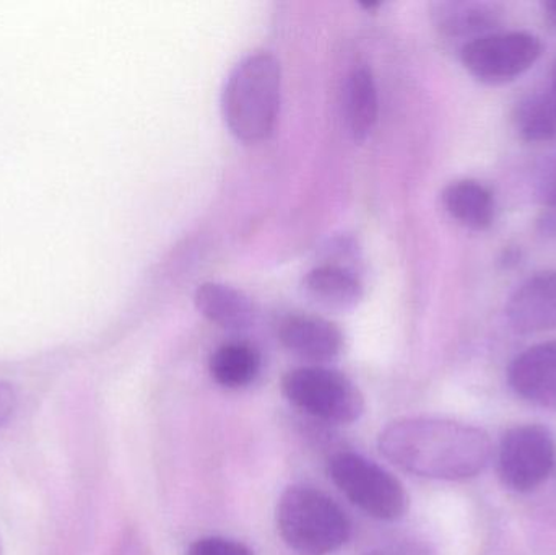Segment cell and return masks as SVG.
Returning <instances> with one entry per match:
<instances>
[{
	"label": "cell",
	"instance_id": "obj_1",
	"mask_svg": "<svg viewBox=\"0 0 556 555\" xmlns=\"http://www.w3.org/2000/svg\"><path fill=\"white\" fill-rule=\"evenodd\" d=\"M379 450L402 471L438 481L476 478L492 458V440L480 427L430 417L389 424Z\"/></svg>",
	"mask_w": 556,
	"mask_h": 555
},
{
	"label": "cell",
	"instance_id": "obj_2",
	"mask_svg": "<svg viewBox=\"0 0 556 555\" xmlns=\"http://www.w3.org/2000/svg\"><path fill=\"white\" fill-rule=\"evenodd\" d=\"M280 98L277 59L267 52L248 55L225 84L222 110L228 129L241 142H263L276 127Z\"/></svg>",
	"mask_w": 556,
	"mask_h": 555
},
{
	"label": "cell",
	"instance_id": "obj_3",
	"mask_svg": "<svg viewBox=\"0 0 556 555\" xmlns=\"http://www.w3.org/2000/svg\"><path fill=\"white\" fill-rule=\"evenodd\" d=\"M281 540L298 555H329L349 541L352 525L345 512L311 485H291L277 505Z\"/></svg>",
	"mask_w": 556,
	"mask_h": 555
},
{
	"label": "cell",
	"instance_id": "obj_4",
	"mask_svg": "<svg viewBox=\"0 0 556 555\" xmlns=\"http://www.w3.org/2000/svg\"><path fill=\"white\" fill-rule=\"evenodd\" d=\"M281 391L294 407L324 422L349 426L365 413L358 387L340 371L319 365L288 371Z\"/></svg>",
	"mask_w": 556,
	"mask_h": 555
},
{
	"label": "cell",
	"instance_id": "obj_5",
	"mask_svg": "<svg viewBox=\"0 0 556 555\" xmlns=\"http://www.w3.org/2000/svg\"><path fill=\"white\" fill-rule=\"evenodd\" d=\"M329 478L353 505L376 520L397 521L407 514L408 495L401 481L363 456H333Z\"/></svg>",
	"mask_w": 556,
	"mask_h": 555
},
{
	"label": "cell",
	"instance_id": "obj_6",
	"mask_svg": "<svg viewBox=\"0 0 556 555\" xmlns=\"http://www.w3.org/2000/svg\"><path fill=\"white\" fill-rule=\"evenodd\" d=\"M555 459V439L547 427L538 424L513 427L500 443V481L509 491L528 494L547 481Z\"/></svg>",
	"mask_w": 556,
	"mask_h": 555
},
{
	"label": "cell",
	"instance_id": "obj_7",
	"mask_svg": "<svg viewBox=\"0 0 556 555\" xmlns=\"http://www.w3.org/2000/svg\"><path fill=\"white\" fill-rule=\"evenodd\" d=\"M541 39L531 33H489L460 49L464 67L485 84H505L528 72L541 58Z\"/></svg>",
	"mask_w": 556,
	"mask_h": 555
},
{
	"label": "cell",
	"instance_id": "obj_8",
	"mask_svg": "<svg viewBox=\"0 0 556 555\" xmlns=\"http://www.w3.org/2000/svg\"><path fill=\"white\" fill-rule=\"evenodd\" d=\"M508 380L519 398L556 413V341L521 352L509 365Z\"/></svg>",
	"mask_w": 556,
	"mask_h": 555
},
{
	"label": "cell",
	"instance_id": "obj_9",
	"mask_svg": "<svg viewBox=\"0 0 556 555\" xmlns=\"http://www.w3.org/2000/svg\"><path fill=\"white\" fill-rule=\"evenodd\" d=\"M506 316L521 335L555 331L556 273H541L526 280L509 299Z\"/></svg>",
	"mask_w": 556,
	"mask_h": 555
},
{
	"label": "cell",
	"instance_id": "obj_10",
	"mask_svg": "<svg viewBox=\"0 0 556 555\" xmlns=\"http://www.w3.org/2000/svg\"><path fill=\"white\" fill-rule=\"evenodd\" d=\"M278 339L291 354L313 364L333 361L343 349L339 326L317 316H288L278 326Z\"/></svg>",
	"mask_w": 556,
	"mask_h": 555
},
{
	"label": "cell",
	"instance_id": "obj_11",
	"mask_svg": "<svg viewBox=\"0 0 556 555\" xmlns=\"http://www.w3.org/2000/svg\"><path fill=\"white\" fill-rule=\"evenodd\" d=\"M199 312L224 329L243 331L256 321L253 302L240 290L225 283H202L194 295Z\"/></svg>",
	"mask_w": 556,
	"mask_h": 555
},
{
	"label": "cell",
	"instance_id": "obj_12",
	"mask_svg": "<svg viewBox=\"0 0 556 555\" xmlns=\"http://www.w3.org/2000/svg\"><path fill=\"white\" fill-rule=\"evenodd\" d=\"M447 214L470 230H486L495 220V198L482 182L459 179L443 191Z\"/></svg>",
	"mask_w": 556,
	"mask_h": 555
},
{
	"label": "cell",
	"instance_id": "obj_13",
	"mask_svg": "<svg viewBox=\"0 0 556 555\" xmlns=\"http://www.w3.org/2000/svg\"><path fill=\"white\" fill-rule=\"evenodd\" d=\"M304 290L314 302L330 310L353 308L363 297L359 280L339 266H320L307 273Z\"/></svg>",
	"mask_w": 556,
	"mask_h": 555
},
{
	"label": "cell",
	"instance_id": "obj_14",
	"mask_svg": "<svg viewBox=\"0 0 556 555\" xmlns=\"http://www.w3.org/2000/svg\"><path fill=\"white\" fill-rule=\"evenodd\" d=\"M378 88L371 71L356 68L350 74L345 87V116L353 139L363 142L371 136L378 123Z\"/></svg>",
	"mask_w": 556,
	"mask_h": 555
},
{
	"label": "cell",
	"instance_id": "obj_15",
	"mask_svg": "<svg viewBox=\"0 0 556 555\" xmlns=\"http://www.w3.org/2000/svg\"><path fill=\"white\" fill-rule=\"evenodd\" d=\"M212 378L228 390L250 387L261 371V355L248 342H228L212 354Z\"/></svg>",
	"mask_w": 556,
	"mask_h": 555
},
{
	"label": "cell",
	"instance_id": "obj_16",
	"mask_svg": "<svg viewBox=\"0 0 556 555\" xmlns=\"http://www.w3.org/2000/svg\"><path fill=\"white\" fill-rule=\"evenodd\" d=\"M515 129L526 142H556V88L529 94L516 106Z\"/></svg>",
	"mask_w": 556,
	"mask_h": 555
},
{
	"label": "cell",
	"instance_id": "obj_17",
	"mask_svg": "<svg viewBox=\"0 0 556 555\" xmlns=\"http://www.w3.org/2000/svg\"><path fill=\"white\" fill-rule=\"evenodd\" d=\"M495 23L496 13L479 3H451L441 13V28L451 36H467L469 41L492 33Z\"/></svg>",
	"mask_w": 556,
	"mask_h": 555
},
{
	"label": "cell",
	"instance_id": "obj_18",
	"mask_svg": "<svg viewBox=\"0 0 556 555\" xmlns=\"http://www.w3.org/2000/svg\"><path fill=\"white\" fill-rule=\"evenodd\" d=\"M186 555H254V553L238 541L211 537L192 543Z\"/></svg>",
	"mask_w": 556,
	"mask_h": 555
},
{
	"label": "cell",
	"instance_id": "obj_19",
	"mask_svg": "<svg viewBox=\"0 0 556 555\" xmlns=\"http://www.w3.org/2000/svg\"><path fill=\"white\" fill-rule=\"evenodd\" d=\"M366 555H434V553L420 541H399V543L378 547Z\"/></svg>",
	"mask_w": 556,
	"mask_h": 555
},
{
	"label": "cell",
	"instance_id": "obj_20",
	"mask_svg": "<svg viewBox=\"0 0 556 555\" xmlns=\"http://www.w3.org/2000/svg\"><path fill=\"white\" fill-rule=\"evenodd\" d=\"M16 394L9 383L0 381V430L9 422L10 417L15 413Z\"/></svg>",
	"mask_w": 556,
	"mask_h": 555
},
{
	"label": "cell",
	"instance_id": "obj_21",
	"mask_svg": "<svg viewBox=\"0 0 556 555\" xmlns=\"http://www.w3.org/2000/svg\"><path fill=\"white\" fill-rule=\"evenodd\" d=\"M542 201L551 211L556 212V163L542 182Z\"/></svg>",
	"mask_w": 556,
	"mask_h": 555
},
{
	"label": "cell",
	"instance_id": "obj_22",
	"mask_svg": "<svg viewBox=\"0 0 556 555\" xmlns=\"http://www.w3.org/2000/svg\"><path fill=\"white\" fill-rule=\"evenodd\" d=\"M545 18L556 29V0L554 2H547L544 5Z\"/></svg>",
	"mask_w": 556,
	"mask_h": 555
},
{
	"label": "cell",
	"instance_id": "obj_23",
	"mask_svg": "<svg viewBox=\"0 0 556 555\" xmlns=\"http://www.w3.org/2000/svg\"><path fill=\"white\" fill-rule=\"evenodd\" d=\"M552 87L556 88V59L554 62V67H552Z\"/></svg>",
	"mask_w": 556,
	"mask_h": 555
},
{
	"label": "cell",
	"instance_id": "obj_24",
	"mask_svg": "<svg viewBox=\"0 0 556 555\" xmlns=\"http://www.w3.org/2000/svg\"><path fill=\"white\" fill-rule=\"evenodd\" d=\"M0 555H2V544H0Z\"/></svg>",
	"mask_w": 556,
	"mask_h": 555
}]
</instances>
